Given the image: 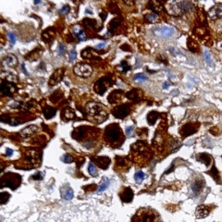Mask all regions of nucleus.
I'll use <instances>...</instances> for the list:
<instances>
[{"label":"nucleus","mask_w":222,"mask_h":222,"mask_svg":"<svg viewBox=\"0 0 222 222\" xmlns=\"http://www.w3.org/2000/svg\"><path fill=\"white\" fill-rule=\"evenodd\" d=\"M105 137L107 142H109L113 147L120 146L124 138L121 129L118 124H110L107 127L105 130Z\"/></svg>","instance_id":"1"},{"label":"nucleus","mask_w":222,"mask_h":222,"mask_svg":"<svg viewBox=\"0 0 222 222\" xmlns=\"http://www.w3.org/2000/svg\"><path fill=\"white\" fill-rule=\"evenodd\" d=\"M132 222H160V217L151 208H142L138 210Z\"/></svg>","instance_id":"2"},{"label":"nucleus","mask_w":222,"mask_h":222,"mask_svg":"<svg viewBox=\"0 0 222 222\" xmlns=\"http://www.w3.org/2000/svg\"><path fill=\"white\" fill-rule=\"evenodd\" d=\"M132 152L133 153L134 160L138 163H140V158H141V163H143L145 160L147 159L149 156V149L146 143L143 141H138L134 145L132 146Z\"/></svg>","instance_id":"3"},{"label":"nucleus","mask_w":222,"mask_h":222,"mask_svg":"<svg viewBox=\"0 0 222 222\" xmlns=\"http://www.w3.org/2000/svg\"><path fill=\"white\" fill-rule=\"evenodd\" d=\"M87 112L97 120V122H102L107 118V112L104 108L98 103H89L86 107Z\"/></svg>","instance_id":"4"},{"label":"nucleus","mask_w":222,"mask_h":222,"mask_svg":"<svg viewBox=\"0 0 222 222\" xmlns=\"http://www.w3.org/2000/svg\"><path fill=\"white\" fill-rule=\"evenodd\" d=\"M21 178L20 175L14 174V173H7L2 177L1 185H2V187L8 186L12 190H15L16 188L19 187V185L21 184Z\"/></svg>","instance_id":"5"},{"label":"nucleus","mask_w":222,"mask_h":222,"mask_svg":"<svg viewBox=\"0 0 222 222\" xmlns=\"http://www.w3.org/2000/svg\"><path fill=\"white\" fill-rule=\"evenodd\" d=\"M92 67L86 63H78L74 68V72L77 76L81 77H89L92 74Z\"/></svg>","instance_id":"6"},{"label":"nucleus","mask_w":222,"mask_h":222,"mask_svg":"<svg viewBox=\"0 0 222 222\" xmlns=\"http://www.w3.org/2000/svg\"><path fill=\"white\" fill-rule=\"evenodd\" d=\"M111 84H112V80L110 78H109V77L102 78L96 81V83L95 85V91L99 95H103L106 92L107 88Z\"/></svg>","instance_id":"7"},{"label":"nucleus","mask_w":222,"mask_h":222,"mask_svg":"<svg viewBox=\"0 0 222 222\" xmlns=\"http://www.w3.org/2000/svg\"><path fill=\"white\" fill-rule=\"evenodd\" d=\"M131 112V105L129 104H123V105H119L118 107H116L112 113L114 115V117H116L117 118H123L126 116H128Z\"/></svg>","instance_id":"8"},{"label":"nucleus","mask_w":222,"mask_h":222,"mask_svg":"<svg viewBox=\"0 0 222 222\" xmlns=\"http://www.w3.org/2000/svg\"><path fill=\"white\" fill-rule=\"evenodd\" d=\"M0 91H1L2 95H8L9 96L17 91V87L13 82H10V81H7L4 80L1 82Z\"/></svg>","instance_id":"9"},{"label":"nucleus","mask_w":222,"mask_h":222,"mask_svg":"<svg viewBox=\"0 0 222 222\" xmlns=\"http://www.w3.org/2000/svg\"><path fill=\"white\" fill-rule=\"evenodd\" d=\"M174 29L171 27H159L154 30V34L158 37H164V38H169L174 35Z\"/></svg>","instance_id":"10"},{"label":"nucleus","mask_w":222,"mask_h":222,"mask_svg":"<svg viewBox=\"0 0 222 222\" xmlns=\"http://www.w3.org/2000/svg\"><path fill=\"white\" fill-rule=\"evenodd\" d=\"M208 18L212 21H216L222 19V6L216 5L208 11Z\"/></svg>","instance_id":"11"},{"label":"nucleus","mask_w":222,"mask_h":222,"mask_svg":"<svg viewBox=\"0 0 222 222\" xmlns=\"http://www.w3.org/2000/svg\"><path fill=\"white\" fill-rule=\"evenodd\" d=\"M63 75H64V70L63 69L57 70L54 72V74H52V76L49 79V85L54 86V85L58 84L61 81V79L63 78Z\"/></svg>","instance_id":"12"},{"label":"nucleus","mask_w":222,"mask_h":222,"mask_svg":"<svg viewBox=\"0 0 222 222\" xmlns=\"http://www.w3.org/2000/svg\"><path fill=\"white\" fill-rule=\"evenodd\" d=\"M119 197L121 199L122 202L124 203H130L132 201L133 199V192L131 188L127 187V188H124L122 190V192H120L119 194Z\"/></svg>","instance_id":"13"},{"label":"nucleus","mask_w":222,"mask_h":222,"mask_svg":"<svg viewBox=\"0 0 222 222\" xmlns=\"http://www.w3.org/2000/svg\"><path fill=\"white\" fill-rule=\"evenodd\" d=\"M204 184H205V182L204 180L202 179V177L200 178V180H195L192 185H191V191L192 192V195L193 196H196L199 194V192H201L202 188L204 187Z\"/></svg>","instance_id":"14"},{"label":"nucleus","mask_w":222,"mask_h":222,"mask_svg":"<svg viewBox=\"0 0 222 222\" xmlns=\"http://www.w3.org/2000/svg\"><path fill=\"white\" fill-rule=\"evenodd\" d=\"M198 129V126H195L194 124L191 123V124H186L184 126H183V128L181 129V134L183 135V137H187L192 133H194Z\"/></svg>","instance_id":"15"},{"label":"nucleus","mask_w":222,"mask_h":222,"mask_svg":"<svg viewBox=\"0 0 222 222\" xmlns=\"http://www.w3.org/2000/svg\"><path fill=\"white\" fill-rule=\"evenodd\" d=\"M94 160L95 161L96 165L103 169H107L111 162L109 157H108V156H96L94 158Z\"/></svg>","instance_id":"16"},{"label":"nucleus","mask_w":222,"mask_h":222,"mask_svg":"<svg viewBox=\"0 0 222 222\" xmlns=\"http://www.w3.org/2000/svg\"><path fill=\"white\" fill-rule=\"evenodd\" d=\"M3 65L5 67H7V68H12L14 66H16L18 64V59L15 56L13 55H7L4 58H3V61H2Z\"/></svg>","instance_id":"17"},{"label":"nucleus","mask_w":222,"mask_h":222,"mask_svg":"<svg viewBox=\"0 0 222 222\" xmlns=\"http://www.w3.org/2000/svg\"><path fill=\"white\" fill-rule=\"evenodd\" d=\"M209 213H210V210L206 206H199L196 208L195 216L197 219H204V218L207 217Z\"/></svg>","instance_id":"18"},{"label":"nucleus","mask_w":222,"mask_h":222,"mask_svg":"<svg viewBox=\"0 0 222 222\" xmlns=\"http://www.w3.org/2000/svg\"><path fill=\"white\" fill-rule=\"evenodd\" d=\"M126 97L133 102H138L141 99V93L137 89H133L126 94Z\"/></svg>","instance_id":"19"},{"label":"nucleus","mask_w":222,"mask_h":222,"mask_svg":"<svg viewBox=\"0 0 222 222\" xmlns=\"http://www.w3.org/2000/svg\"><path fill=\"white\" fill-rule=\"evenodd\" d=\"M36 132H38V127L35 125H31L29 127H26L25 129H23L21 132V134L22 137H29L31 135H33L34 133H35Z\"/></svg>","instance_id":"20"},{"label":"nucleus","mask_w":222,"mask_h":222,"mask_svg":"<svg viewBox=\"0 0 222 222\" xmlns=\"http://www.w3.org/2000/svg\"><path fill=\"white\" fill-rule=\"evenodd\" d=\"M86 130H87V128H85V127L77 128L72 132V137L77 141H81L84 137V135L86 133Z\"/></svg>","instance_id":"21"},{"label":"nucleus","mask_w":222,"mask_h":222,"mask_svg":"<svg viewBox=\"0 0 222 222\" xmlns=\"http://www.w3.org/2000/svg\"><path fill=\"white\" fill-rule=\"evenodd\" d=\"M123 95V92L120 90H117V91H113L109 96V103H117L118 101L120 100V98Z\"/></svg>","instance_id":"22"},{"label":"nucleus","mask_w":222,"mask_h":222,"mask_svg":"<svg viewBox=\"0 0 222 222\" xmlns=\"http://www.w3.org/2000/svg\"><path fill=\"white\" fill-rule=\"evenodd\" d=\"M61 116H62V118H63L64 120H71V119H72L74 117H75V113H74V111L72 110V109L66 108V109H64L63 111H62Z\"/></svg>","instance_id":"23"},{"label":"nucleus","mask_w":222,"mask_h":222,"mask_svg":"<svg viewBox=\"0 0 222 222\" xmlns=\"http://www.w3.org/2000/svg\"><path fill=\"white\" fill-rule=\"evenodd\" d=\"M56 109L52 108V107H48L46 106L44 109H43V113H44V116L46 119H49L51 118H53L55 115H56Z\"/></svg>","instance_id":"24"},{"label":"nucleus","mask_w":222,"mask_h":222,"mask_svg":"<svg viewBox=\"0 0 222 222\" xmlns=\"http://www.w3.org/2000/svg\"><path fill=\"white\" fill-rule=\"evenodd\" d=\"M196 158H197L198 161L205 163L206 166H209L211 164V162H212V157L209 155H207V154H200V155H197Z\"/></svg>","instance_id":"25"},{"label":"nucleus","mask_w":222,"mask_h":222,"mask_svg":"<svg viewBox=\"0 0 222 222\" xmlns=\"http://www.w3.org/2000/svg\"><path fill=\"white\" fill-rule=\"evenodd\" d=\"M159 117V113H157L156 111H151L147 116V121L149 125H154L156 121V119Z\"/></svg>","instance_id":"26"},{"label":"nucleus","mask_w":222,"mask_h":222,"mask_svg":"<svg viewBox=\"0 0 222 222\" xmlns=\"http://www.w3.org/2000/svg\"><path fill=\"white\" fill-rule=\"evenodd\" d=\"M149 6H150V8H152L155 12H161L163 10V5L160 2H157V1L150 2Z\"/></svg>","instance_id":"27"},{"label":"nucleus","mask_w":222,"mask_h":222,"mask_svg":"<svg viewBox=\"0 0 222 222\" xmlns=\"http://www.w3.org/2000/svg\"><path fill=\"white\" fill-rule=\"evenodd\" d=\"M116 166H118V168L121 169H125L128 166V161L125 157L116 156Z\"/></svg>","instance_id":"28"},{"label":"nucleus","mask_w":222,"mask_h":222,"mask_svg":"<svg viewBox=\"0 0 222 222\" xmlns=\"http://www.w3.org/2000/svg\"><path fill=\"white\" fill-rule=\"evenodd\" d=\"M62 196L65 200H72L73 198V191L72 188L67 187L65 191H62Z\"/></svg>","instance_id":"29"},{"label":"nucleus","mask_w":222,"mask_h":222,"mask_svg":"<svg viewBox=\"0 0 222 222\" xmlns=\"http://www.w3.org/2000/svg\"><path fill=\"white\" fill-rule=\"evenodd\" d=\"M145 19H146V21L149 22V23H155L158 20V16L155 14V13H148L145 16Z\"/></svg>","instance_id":"30"},{"label":"nucleus","mask_w":222,"mask_h":222,"mask_svg":"<svg viewBox=\"0 0 222 222\" xmlns=\"http://www.w3.org/2000/svg\"><path fill=\"white\" fill-rule=\"evenodd\" d=\"M120 23H121L120 22V19H118V18L114 19L110 22V24H109V31L110 32H114L120 25Z\"/></svg>","instance_id":"31"},{"label":"nucleus","mask_w":222,"mask_h":222,"mask_svg":"<svg viewBox=\"0 0 222 222\" xmlns=\"http://www.w3.org/2000/svg\"><path fill=\"white\" fill-rule=\"evenodd\" d=\"M109 181L107 178H104V179L102 180L101 184L99 185V188H98V190H97V192H98V193H101L103 191H105V190L109 187Z\"/></svg>","instance_id":"32"},{"label":"nucleus","mask_w":222,"mask_h":222,"mask_svg":"<svg viewBox=\"0 0 222 222\" xmlns=\"http://www.w3.org/2000/svg\"><path fill=\"white\" fill-rule=\"evenodd\" d=\"M145 177H146V175L143 171H137L134 175V180L137 183H141L144 181Z\"/></svg>","instance_id":"33"},{"label":"nucleus","mask_w":222,"mask_h":222,"mask_svg":"<svg viewBox=\"0 0 222 222\" xmlns=\"http://www.w3.org/2000/svg\"><path fill=\"white\" fill-rule=\"evenodd\" d=\"M88 172H89V174H90L91 176H93V177H95V176H97L96 168H95V166L94 165V163H93V162H90V163H89V167H88Z\"/></svg>","instance_id":"34"},{"label":"nucleus","mask_w":222,"mask_h":222,"mask_svg":"<svg viewBox=\"0 0 222 222\" xmlns=\"http://www.w3.org/2000/svg\"><path fill=\"white\" fill-rule=\"evenodd\" d=\"M83 24L87 27L95 28V25H96V21L95 20H91V19H84L83 20Z\"/></svg>","instance_id":"35"},{"label":"nucleus","mask_w":222,"mask_h":222,"mask_svg":"<svg viewBox=\"0 0 222 222\" xmlns=\"http://www.w3.org/2000/svg\"><path fill=\"white\" fill-rule=\"evenodd\" d=\"M51 33V30L50 29H48L47 31H45L44 34H43V40L44 41V42H50L51 40H53V35L52 34H50Z\"/></svg>","instance_id":"36"},{"label":"nucleus","mask_w":222,"mask_h":222,"mask_svg":"<svg viewBox=\"0 0 222 222\" xmlns=\"http://www.w3.org/2000/svg\"><path fill=\"white\" fill-rule=\"evenodd\" d=\"M60 95H62V94H61V92H59V91H56L52 95H51V97H50V99H51V101L52 102H54V103H57L60 98H61V96Z\"/></svg>","instance_id":"37"},{"label":"nucleus","mask_w":222,"mask_h":222,"mask_svg":"<svg viewBox=\"0 0 222 222\" xmlns=\"http://www.w3.org/2000/svg\"><path fill=\"white\" fill-rule=\"evenodd\" d=\"M9 197H10V194H9V193L5 192H1V194H0V200H1L0 203H1V205L6 204V203L7 202V200L9 199Z\"/></svg>","instance_id":"38"},{"label":"nucleus","mask_w":222,"mask_h":222,"mask_svg":"<svg viewBox=\"0 0 222 222\" xmlns=\"http://www.w3.org/2000/svg\"><path fill=\"white\" fill-rule=\"evenodd\" d=\"M119 70L122 72H127L131 68H130V66L128 65V63L126 62V61H122L121 63H120V65H119Z\"/></svg>","instance_id":"39"},{"label":"nucleus","mask_w":222,"mask_h":222,"mask_svg":"<svg viewBox=\"0 0 222 222\" xmlns=\"http://www.w3.org/2000/svg\"><path fill=\"white\" fill-rule=\"evenodd\" d=\"M134 80H135L136 81L143 82V81H146L147 80V77H146L145 74L139 73V74H136V75L134 76Z\"/></svg>","instance_id":"40"},{"label":"nucleus","mask_w":222,"mask_h":222,"mask_svg":"<svg viewBox=\"0 0 222 222\" xmlns=\"http://www.w3.org/2000/svg\"><path fill=\"white\" fill-rule=\"evenodd\" d=\"M204 58H205V60H206V62L209 65V66H212V59H211V57H210V54H209V52L208 51H205V53H204Z\"/></svg>","instance_id":"41"},{"label":"nucleus","mask_w":222,"mask_h":222,"mask_svg":"<svg viewBox=\"0 0 222 222\" xmlns=\"http://www.w3.org/2000/svg\"><path fill=\"white\" fill-rule=\"evenodd\" d=\"M44 176V173L38 171L37 173H35V175H33V176H32V180H35V181H36V180L37 181H41V180H43Z\"/></svg>","instance_id":"42"},{"label":"nucleus","mask_w":222,"mask_h":222,"mask_svg":"<svg viewBox=\"0 0 222 222\" xmlns=\"http://www.w3.org/2000/svg\"><path fill=\"white\" fill-rule=\"evenodd\" d=\"M62 161H63L64 163L71 164V163H72V161H73V158H72V155H65L62 157Z\"/></svg>","instance_id":"43"},{"label":"nucleus","mask_w":222,"mask_h":222,"mask_svg":"<svg viewBox=\"0 0 222 222\" xmlns=\"http://www.w3.org/2000/svg\"><path fill=\"white\" fill-rule=\"evenodd\" d=\"M70 7L68 6V5H65V6H63L60 9H59V13L60 14H67V13H69L70 12Z\"/></svg>","instance_id":"44"},{"label":"nucleus","mask_w":222,"mask_h":222,"mask_svg":"<svg viewBox=\"0 0 222 222\" xmlns=\"http://www.w3.org/2000/svg\"><path fill=\"white\" fill-rule=\"evenodd\" d=\"M58 54H59L60 56H64V55H65V52H66V47H65V45L62 44H60L58 45Z\"/></svg>","instance_id":"45"},{"label":"nucleus","mask_w":222,"mask_h":222,"mask_svg":"<svg viewBox=\"0 0 222 222\" xmlns=\"http://www.w3.org/2000/svg\"><path fill=\"white\" fill-rule=\"evenodd\" d=\"M209 174L212 175V177L214 178V180H215V179L218 180V179L220 178V176H219V172H218V170H217V169H216L215 167H213V169H212V172L210 171Z\"/></svg>","instance_id":"46"},{"label":"nucleus","mask_w":222,"mask_h":222,"mask_svg":"<svg viewBox=\"0 0 222 222\" xmlns=\"http://www.w3.org/2000/svg\"><path fill=\"white\" fill-rule=\"evenodd\" d=\"M8 39L10 41V44L11 45H14L15 43H16V36L13 33H8Z\"/></svg>","instance_id":"47"},{"label":"nucleus","mask_w":222,"mask_h":222,"mask_svg":"<svg viewBox=\"0 0 222 222\" xmlns=\"http://www.w3.org/2000/svg\"><path fill=\"white\" fill-rule=\"evenodd\" d=\"M77 37H78V39H79L80 41H85V40H86V35H85V33H84L83 31H81V32L77 35Z\"/></svg>","instance_id":"48"},{"label":"nucleus","mask_w":222,"mask_h":222,"mask_svg":"<svg viewBox=\"0 0 222 222\" xmlns=\"http://www.w3.org/2000/svg\"><path fill=\"white\" fill-rule=\"evenodd\" d=\"M133 129H134L133 126H130V127L126 128V135H127L128 137H130V136L132 135V132H133Z\"/></svg>","instance_id":"49"},{"label":"nucleus","mask_w":222,"mask_h":222,"mask_svg":"<svg viewBox=\"0 0 222 222\" xmlns=\"http://www.w3.org/2000/svg\"><path fill=\"white\" fill-rule=\"evenodd\" d=\"M81 32V28H80L79 25H75L73 28H72V33H73L74 35H78Z\"/></svg>","instance_id":"50"},{"label":"nucleus","mask_w":222,"mask_h":222,"mask_svg":"<svg viewBox=\"0 0 222 222\" xmlns=\"http://www.w3.org/2000/svg\"><path fill=\"white\" fill-rule=\"evenodd\" d=\"M70 59L72 62H73L74 60L76 59V51L75 50H72L70 52Z\"/></svg>","instance_id":"51"},{"label":"nucleus","mask_w":222,"mask_h":222,"mask_svg":"<svg viewBox=\"0 0 222 222\" xmlns=\"http://www.w3.org/2000/svg\"><path fill=\"white\" fill-rule=\"evenodd\" d=\"M106 46H107V44H106V43H101V44H97V45L95 46V48H96V49H103V48H105Z\"/></svg>","instance_id":"52"},{"label":"nucleus","mask_w":222,"mask_h":222,"mask_svg":"<svg viewBox=\"0 0 222 222\" xmlns=\"http://www.w3.org/2000/svg\"><path fill=\"white\" fill-rule=\"evenodd\" d=\"M6 154H7V155L10 156V155H12V154H13V151H12L10 148H7V151H6Z\"/></svg>","instance_id":"53"},{"label":"nucleus","mask_w":222,"mask_h":222,"mask_svg":"<svg viewBox=\"0 0 222 222\" xmlns=\"http://www.w3.org/2000/svg\"><path fill=\"white\" fill-rule=\"evenodd\" d=\"M100 16H101V18H102V21H105L106 18H107V13H106V12H102Z\"/></svg>","instance_id":"54"},{"label":"nucleus","mask_w":222,"mask_h":222,"mask_svg":"<svg viewBox=\"0 0 222 222\" xmlns=\"http://www.w3.org/2000/svg\"><path fill=\"white\" fill-rule=\"evenodd\" d=\"M21 70H22V72L26 74V75H28V72H27V71H26V69H25V65H24V64H22V66H21Z\"/></svg>","instance_id":"55"},{"label":"nucleus","mask_w":222,"mask_h":222,"mask_svg":"<svg viewBox=\"0 0 222 222\" xmlns=\"http://www.w3.org/2000/svg\"><path fill=\"white\" fill-rule=\"evenodd\" d=\"M85 12H86V14H93V11H92V9H91V7H89V8H86V10H85Z\"/></svg>","instance_id":"56"},{"label":"nucleus","mask_w":222,"mask_h":222,"mask_svg":"<svg viewBox=\"0 0 222 222\" xmlns=\"http://www.w3.org/2000/svg\"><path fill=\"white\" fill-rule=\"evenodd\" d=\"M163 87H164L165 89H166V88H168V87H169V83H168V82H165V83L163 84Z\"/></svg>","instance_id":"57"},{"label":"nucleus","mask_w":222,"mask_h":222,"mask_svg":"<svg viewBox=\"0 0 222 222\" xmlns=\"http://www.w3.org/2000/svg\"><path fill=\"white\" fill-rule=\"evenodd\" d=\"M40 3H41V1H35V5H37V4H40Z\"/></svg>","instance_id":"58"}]
</instances>
